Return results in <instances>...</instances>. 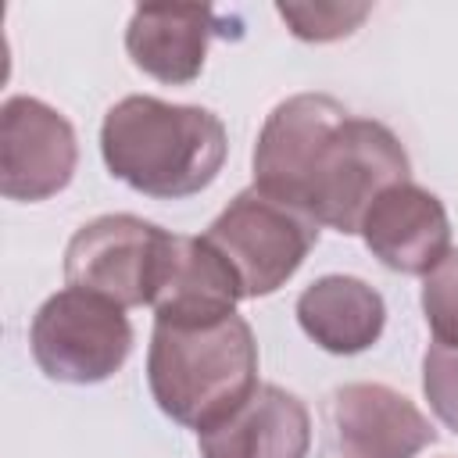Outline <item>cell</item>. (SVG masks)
Segmentation results:
<instances>
[{
  "mask_svg": "<svg viewBox=\"0 0 458 458\" xmlns=\"http://www.w3.org/2000/svg\"><path fill=\"white\" fill-rule=\"evenodd\" d=\"M100 154L129 190L154 200H182L218 179L229 136L208 107L132 93L104 114Z\"/></svg>",
  "mask_w": 458,
  "mask_h": 458,
  "instance_id": "obj_1",
  "label": "cell"
},
{
  "mask_svg": "<svg viewBox=\"0 0 458 458\" xmlns=\"http://www.w3.org/2000/svg\"><path fill=\"white\" fill-rule=\"evenodd\" d=\"M147 383L172 422L197 433L215 426L258 386V344L250 322L236 311L193 326L154 322Z\"/></svg>",
  "mask_w": 458,
  "mask_h": 458,
  "instance_id": "obj_2",
  "label": "cell"
},
{
  "mask_svg": "<svg viewBox=\"0 0 458 458\" xmlns=\"http://www.w3.org/2000/svg\"><path fill=\"white\" fill-rule=\"evenodd\" d=\"M408 175L411 161L394 129L376 118L347 114L311 154L297 208L308 211L318 225L354 236L372 200L383 190L408 182Z\"/></svg>",
  "mask_w": 458,
  "mask_h": 458,
  "instance_id": "obj_3",
  "label": "cell"
},
{
  "mask_svg": "<svg viewBox=\"0 0 458 458\" xmlns=\"http://www.w3.org/2000/svg\"><path fill=\"white\" fill-rule=\"evenodd\" d=\"M204 240L233 265L243 301H254L286 286L304 265L308 250L318 243V222L308 211L247 186L208 225Z\"/></svg>",
  "mask_w": 458,
  "mask_h": 458,
  "instance_id": "obj_4",
  "label": "cell"
},
{
  "mask_svg": "<svg viewBox=\"0 0 458 458\" xmlns=\"http://www.w3.org/2000/svg\"><path fill=\"white\" fill-rule=\"evenodd\" d=\"M29 347L47 379L93 386L125 365L132 351V326L125 308L114 301L64 286L50 293L32 315Z\"/></svg>",
  "mask_w": 458,
  "mask_h": 458,
  "instance_id": "obj_5",
  "label": "cell"
},
{
  "mask_svg": "<svg viewBox=\"0 0 458 458\" xmlns=\"http://www.w3.org/2000/svg\"><path fill=\"white\" fill-rule=\"evenodd\" d=\"M168 233L140 215H100L75 229L64 247V279L75 290L100 293L118 308L150 304L161 247Z\"/></svg>",
  "mask_w": 458,
  "mask_h": 458,
  "instance_id": "obj_6",
  "label": "cell"
},
{
  "mask_svg": "<svg viewBox=\"0 0 458 458\" xmlns=\"http://www.w3.org/2000/svg\"><path fill=\"white\" fill-rule=\"evenodd\" d=\"M79 165L72 122L39 97H7L0 107V193L7 200H47L61 193Z\"/></svg>",
  "mask_w": 458,
  "mask_h": 458,
  "instance_id": "obj_7",
  "label": "cell"
},
{
  "mask_svg": "<svg viewBox=\"0 0 458 458\" xmlns=\"http://www.w3.org/2000/svg\"><path fill=\"white\" fill-rule=\"evenodd\" d=\"M361 240L386 268L404 276L433 272L451 250V218L437 193L419 182L383 190L361 218Z\"/></svg>",
  "mask_w": 458,
  "mask_h": 458,
  "instance_id": "obj_8",
  "label": "cell"
},
{
  "mask_svg": "<svg viewBox=\"0 0 458 458\" xmlns=\"http://www.w3.org/2000/svg\"><path fill=\"white\" fill-rule=\"evenodd\" d=\"M243 301L240 279L233 265L204 240V236H179L168 233L150 290L154 322H218L236 311Z\"/></svg>",
  "mask_w": 458,
  "mask_h": 458,
  "instance_id": "obj_9",
  "label": "cell"
},
{
  "mask_svg": "<svg viewBox=\"0 0 458 458\" xmlns=\"http://www.w3.org/2000/svg\"><path fill=\"white\" fill-rule=\"evenodd\" d=\"M329 415L344 458H415L437 440L419 404L386 383L340 386Z\"/></svg>",
  "mask_w": 458,
  "mask_h": 458,
  "instance_id": "obj_10",
  "label": "cell"
},
{
  "mask_svg": "<svg viewBox=\"0 0 458 458\" xmlns=\"http://www.w3.org/2000/svg\"><path fill=\"white\" fill-rule=\"evenodd\" d=\"M351 111L329 93H297L272 107L254 143V186L297 208L311 154Z\"/></svg>",
  "mask_w": 458,
  "mask_h": 458,
  "instance_id": "obj_11",
  "label": "cell"
},
{
  "mask_svg": "<svg viewBox=\"0 0 458 458\" xmlns=\"http://www.w3.org/2000/svg\"><path fill=\"white\" fill-rule=\"evenodd\" d=\"M211 36H236L215 7L197 4H147L125 25V50L132 64L168 86H186L204 72Z\"/></svg>",
  "mask_w": 458,
  "mask_h": 458,
  "instance_id": "obj_12",
  "label": "cell"
},
{
  "mask_svg": "<svg viewBox=\"0 0 458 458\" xmlns=\"http://www.w3.org/2000/svg\"><path fill=\"white\" fill-rule=\"evenodd\" d=\"M200 458H308L311 415L276 383H258L243 404L197 433Z\"/></svg>",
  "mask_w": 458,
  "mask_h": 458,
  "instance_id": "obj_13",
  "label": "cell"
},
{
  "mask_svg": "<svg viewBox=\"0 0 458 458\" xmlns=\"http://www.w3.org/2000/svg\"><path fill=\"white\" fill-rule=\"evenodd\" d=\"M297 322L308 340L329 354L369 351L386 326V304L376 286L358 276H322L297 297Z\"/></svg>",
  "mask_w": 458,
  "mask_h": 458,
  "instance_id": "obj_14",
  "label": "cell"
},
{
  "mask_svg": "<svg viewBox=\"0 0 458 458\" xmlns=\"http://www.w3.org/2000/svg\"><path fill=\"white\" fill-rule=\"evenodd\" d=\"M369 4H276V14L304 43L344 39L369 18Z\"/></svg>",
  "mask_w": 458,
  "mask_h": 458,
  "instance_id": "obj_15",
  "label": "cell"
},
{
  "mask_svg": "<svg viewBox=\"0 0 458 458\" xmlns=\"http://www.w3.org/2000/svg\"><path fill=\"white\" fill-rule=\"evenodd\" d=\"M422 315L433 333V344L458 347V247L422 276Z\"/></svg>",
  "mask_w": 458,
  "mask_h": 458,
  "instance_id": "obj_16",
  "label": "cell"
},
{
  "mask_svg": "<svg viewBox=\"0 0 458 458\" xmlns=\"http://www.w3.org/2000/svg\"><path fill=\"white\" fill-rule=\"evenodd\" d=\"M422 394L433 415L458 433V347L429 344L422 354Z\"/></svg>",
  "mask_w": 458,
  "mask_h": 458,
  "instance_id": "obj_17",
  "label": "cell"
}]
</instances>
